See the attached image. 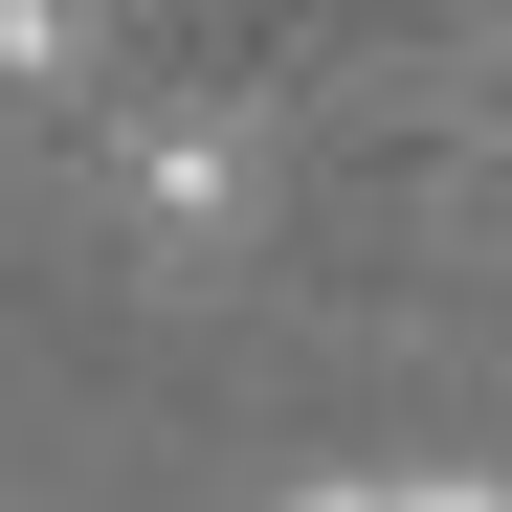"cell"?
<instances>
[{
	"mask_svg": "<svg viewBox=\"0 0 512 512\" xmlns=\"http://www.w3.org/2000/svg\"><path fill=\"white\" fill-rule=\"evenodd\" d=\"M245 179H268V156H245L223 112H156V134H134V223H156V245H223Z\"/></svg>",
	"mask_w": 512,
	"mask_h": 512,
	"instance_id": "6da1fadb",
	"label": "cell"
}]
</instances>
